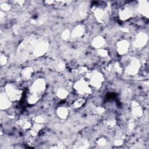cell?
<instances>
[{"label": "cell", "mask_w": 149, "mask_h": 149, "mask_svg": "<svg viewBox=\"0 0 149 149\" xmlns=\"http://www.w3.org/2000/svg\"><path fill=\"white\" fill-rule=\"evenodd\" d=\"M74 89L79 94H88L91 93V88L85 79H80L74 84Z\"/></svg>", "instance_id": "277c9868"}, {"label": "cell", "mask_w": 149, "mask_h": 149, "mask_svg": "<svg viewBox=\"0 0 149 149\" xmlns=\"http://www.w3.org/2000/svg\"><path fill=\"white\" fill-rule=\"evenodd\" d=\"M98 54L102 57H105L108 55V52L107 50H105L104 49H100L98 51Z\"/></svg>", "instance_id": "d4e9b609"}, {"label": "cell", "mask_w": 149, "mask_h": 149, "mask_svg": "<svg viewBox=\"0 0 149 149\" xmlns=\"http://www.w3.org/2000/svg\"><path fill=\"white\" fill-rule=\"evenodd\" d=\"M56 95L61 100L66 98L68 95V92L66 89L60 88L56 92Z\"/></svg>", "instance_id": "ac0fdd59"}, {"label": "cell", "mask_w": 149, "mask_h": 149, "mask_svg": "<svg viewBox=\"0 0 149 149\" xmlns=\"http://www.w3.org/2000/svg\"><path fill=\"white\" fill-rule=\"evenodd\" d=\"M40 97H41V95L29 91V94H27L26 100L28 104L33 105L37 103L39 101V100L40 99Z\"/></svg>", "instance_id": "4fadbf2b"}, {"label": "cell", "mask_w": 149, "mask_h": 149, "mask_svg": "<svg viewBox=\"0 0 149 149\" xmlns=\"http://www.w3.org/2000/svg\"><path fill=\"white\" fill-rule=\"evenodd\" d=\"M70 37V32L69 30H66L62 33V38L63 40H68Z\"/></svg>", "instance_id": "44dd1931"}, {"label": "cell", "mask_w": 149, "mask_h": 149, "mask_svg": "<svg viewBox=\"0 0 149 149\" xmlns=\"http://www.w3.org/2000/svg\"><path fill=\"white\" fill-rule=\"evenodd\" d=\"M56 113L59 118L62 119H65L68 117V110L65 107H61L57 109Z\"/></svg>", "instance_id": "2e32d148"}, {"label": "cell", "mask_w": 149, "mask_h": 149, "mask_svg": "<svg viewBox=\"0 0 149 149\" xmlns=\"http://www.w3.org/2000/svg\"><path fill=\"white\" fill-rule=\"evenodd\" d=\"M147 36L145 33H140L136 36L134 41V45L137 48L143 47L147 43Z\"/></svg>", "instance_id": "ba28073f"}, {"label": "cell", "mask_w": 149, "mask_h": 149, "mask_svg": "<svg viewBox=\"0 0 149 149\" xmlns=\"http://www.w3.org/2000/svg\"><path fill=\"white\" fill-rule=\"evenodd\" d=\"M140 67V63L139 60L135 58H129L126 59L125 65V72L129 75H134L136 74Z\"/></svg>", "instance_id": "7a4b0ae2"}, {"label": "cell", "mask_w": 149, "mask_h": 149, "mask_svg": "<svg viewBox=\"0 0 149 149\" xmlns=\"http://www.w3.org/2000/svg\"><path fill=\"white\" fill-rule=\"evenodd\" d=\"M48 49V43L44 40L38 41L34 45H33V48L32 52L36 56H41L44 55Z\"/></svg>", "instance_id": "8992f818"}, {"label": "cell", "mask_w": 149, "mask_h": 149, "mask_svg": "<svg viewBox=\"0 0 149 149\" xmlns=\"http://www.w3.org/2000/svg\"><path fill=\"white\" fill-rule=\"evenodd\" d=\"M44 118L42 116H37L35 119V122L36 123H43L44 122Z\"/></svg>", "instance_id": "484cf974"}, {"label": "cell", "mask_w": 149, "mask_h": 149, "mask_svg": "<svg viewBox=\"0 0 149 149\" xmlns=\"http://www.w3.org/2000/svg\"><path fill=\"white\" fill-rule=\"evenodd\" d=\"M85 102H86V100L84 98H79L73 102V107L74 108H79L84 104Z\"/></svg>", "instance_id": "ffe728a7"}, {"label": "cell", "mask_w": 149, "mask_h": 149, "mask_svg": "<svg viewBox=\"0 0 149 149\" xmlns=\"http://www.w3.org/2000/svg\"><path fill=\"white\" fill-rule=\"evenodd\" d=\"M129 48V43L127 40H123L119 41L116 44V49L120 55L126 53Z\"/></svg>", "instance_id": "30bf717a"}, {"label": "cell", "mask_w": 149, "mask_h": 149, "mask_svg": "<svg viewBox=\"0 0 149 149\" xmlns=\"http://www.w3.org/2000/svg\"><path fill=\"white\" fill-rule=\"evenodd\" d=\"M12 104L11 100L7 96L6 93H2L1 94V99H0V105L1 108L2 109H8Z\"/></svg>", "instance_id": "8fae6325"}, {"label": "cell", "mask_w": 149, "mask_h": 149, "mask_svg": "<svg viewBox=\"0 0 149 149\" xmlns=\"http://www.w3.org/2000/svg\"><path fill=\"white\" fill-rule=\"evenodd\" d=\"M96 111H97V113L101 114V113H103V112L104 111V109L102 107H98V108L96 109Z\"/></svg>", "instance_id": "4316f807"}, {"label": "cell", "mask_w": 149, "mask_h": 149, "mask_svg": "<svg viewBox=\"0 0 149 149\" xmlns=\"http://www.w3.org/2000/svg\"><path fill=\"white\" fill-rule=\"evenodd\" d=\"M1 8L2 10H3L5 11L9 10L10 9V5L7 3H2L1 5Z\"/></svg>", "instance_id": "7402d4cb"}, {"label": "cell", "mask_w": 149, "mask_h": 149, "mask_svg": "<svg viewBox=\"0 0 149 149\" xmlns=\"http://www.w3.org/2000/svg\"><path fill=\"white\" fill-rule=\"evenodd\" d=\"M46 87V83L44 79H38L35 80L31 87H30V92L34 93L41 95V94L44 91Z\"/></svg>", "instance_id": "5b68a950"}, {"label": "cell", "mask_w": 149, "mask_h": 149, "mask_svg": "<svg viewBox=\"0 0 149 149\" xmlns=\"http://www.w3.org/2000/svg\"><path fill=\"white\" fill-rule=\"evenodd\" d=\"M140 5H139V11L146 15L147 16H148V3L147 1H141L140 2Z\"/></svg>", "instance_id": "e0dca14e"}, {"label": "cell", "mask_w": 149, "mask_h": 149, "mask_svg": "<svg viewBox=\"0 0 149 149\" xmlns=\"http://www.w3.org/2000/svg\"><path fill=\"white\" fill-rule=\"evenodd\" d=\"M132 114L133 116L136 118H139L143 115V111L141 107L136 102H133L132 104Z\"/></svg>", "instance_id": "7c38bea8"}, {"label": "cell", "mask_w": 149, "mask_h": 149, "mask_svg": "<svg viewBox=\"0 0 149 149\" xmlns=\"http://www.w3.org/2000/svg\"><path fill=\"white\" fill-rule=\"evenodd\" d=\"M119 15L121 20H127L130 18L133 15V9L130 6H125L120 9Z\"/></svg>", "instance_id": "52a82bcc"}, {"label": "cell", "mask_w": 149, "mask_h": 149, "mask_svg": "<svg viewBox=\"0 0 149 149\" xmlns=\"http://www.w3.org/2000/svg\"><path fill=\"white\" fill-rule=\"evenodd\" d=\"M105 43V41L104 38L101 36H98L95 37L92 41L93 46H94V47L96 48H101L102 46H104Z\"/></svg>", "instance_id": "9a60e30c"}, {"label": "cell", "mask_w": 149, "mask_h": 149, "mask_svg": "<svg viewBox=\"0 0 149 149\" xmlns=\"http://www.w3.org/2000/svg\"><path fill=\"white\" fill-rule=\"evenodd\" d=\"M1 66H3L4 65H5L7 62V58L5 56V55H3L2 54H1Z\"/></svg>", "instance_id": "cb8c5ba5"}, {"label": "cell", "mask_w": 149, "mask_h": 149, "mask_svg": "<svg viewBox=\"0 0 149 149\" xmlns=\"http://www.w3.org/2000/svg\"><path fill=\"white\" fill-rule=\"evenodd\" d=\"M95 18L101 23L105 22L108 19V15L107 11L103 8H98L94 12Z\"/></svg>", "instance_id": "9c48e42d"}, {"label": "cell", "mask_w": 149, "mask_h": 149, "mask_svg": "<svg viewBox=\"0 0 149 149\" xmlns=\"http://www.w3.org/2000/svg\"><path fill=\"white\" fill-rule=\"evenodd\" d=\"M107 141V140L104 138H101L97 141V144L100 146H104L106 145Z\"/></svg>", "instance_id": "603a6c76"}, {"label": "cell", "mask_w": 149, "mask_h": 149, "mask_svg": "<svg viewBox=\"0 0 149 149\" xmlns=\"http://www.w3.org/2000/svg\"><path fill=\"white\" fill-rule=\"evenodd\" d=\"M5 93L11 101H16L20 99L22 91L11 84H7L5 87Z\"/></svg>", "instance_id": "3957f363"}, {"label": "cell", "mask_w": 149, "mask_h": 149, "mask_svg": "<svg viewBox=\"0 0 149 149\" xmlns=\"http://www.w3.org/2000/svg\"><path fill=\"white\" fill-rule=\"evenodd\" d=\"M85 79L91 87L98 89L100 88L104 81V76L97 71H94L86 74Z\"/></svg>", "instance_id": "6da1fadb"}, {"label": "cell", "mask_w": 149, "mask_h": 149, "mask_svg": "<svg viewBox=\"0 0 149 149\" xmlns=\"http://www.w3.org/2000/svg\"><path fill=\"white\" fill-rule=\"evenodd\" d=\"M33 73V69L31 68H26L22 71V76L25 79H29Z\"/></svg>", "instance_id": "d6986e66"}, {"label": "cell", "mask_w": 149, "mask_h": 149, "mask_svg": "<svg viewBox=\"0 0 149 149\" xmlns=\"http://www.w3.org/2000/svg\"><path fill=\"white\" fill-rule=\"evenodd\" d=\"M84 31V27L81 25H79L76 26L73 29L72 33H70V37L74 39L80 38L83 34Z\"/></svg>", "instance_id": "5bb4252c"}]
</instances>
